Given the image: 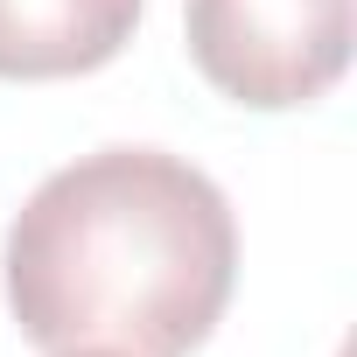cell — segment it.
I'll return each mask as SVG.
<instances>
[{"instance_id":"3","label":"cell","mask_w":357,"mask_h":357,"mask_svg":"<svg viewBox=\"0 0 357 357\" xmlns=\"http://www.w3.org/2000/svg\"><path fill=\"white\" fill-rule=\"evenodd\" d=\"M147 0H0V77H84L105 70L133 29Z\"/></svg>"},{"instance_id":"1","label":"cell","mask_w":357,"mask_h":357,"mask_svg":"<svg viewBox=\"0 0 357 357\" xmlns=\"http://www.w3.org/2000/svg\"><path fill=\"white\" fill-rule=\"evenodd\" d=\"M8 308L50 357H190L238 280V225L204 168L98 147L56 168L8 225Z\"/></svg>"},{"instance_id":"4","label":"cell","mask_w":357,"mask_h":357,"mask_svg":"<svg viewBox=\"0 0 357 357\" xmlns=\"http://www.w3.org/2000/svg\"><path fill=\"white\" fill-rule=\"evenodd\" d=\"M63 357H112V350H63Z\"/></svg>"},{"instance_id":"2","label":"cell","mask_w":357,"mask_h":357,"mask_svg":"<svg viewBox=\"0 0 357 357\" xmlns=\"http://www.w3.org/2000/svg\"><path fill=\"white\" fill-rule=\"evenodd\" d=\"M183 36L231 105L294 112L350 70V0H183Z\"/></svg>"}]
</instances>
